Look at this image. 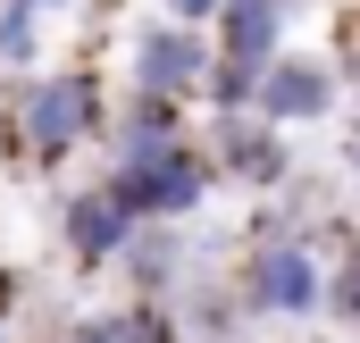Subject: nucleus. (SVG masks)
<instances>
[{
    "label": "nucleus",
    "mask_w": 360,
    "mask_h": 343,
    "mask_svg": "<svg viewBox=\"0 0 360 343\" xmlns=\"http://www.w3.org/2000/svg\"><path fill=\"white\" fill-rule=\"evenodd\" d=\"M126 235H134V209L117 201V193H76V209H68V243H76V259H101L126 252Z\"/></svg>",
    "instance_id": "6"
},
{
    "label": "nucleus",
    "mask_w": 360,
    "mask_h": 343,
    "mask_svg": "<svg viewBox=\"0 0 360 343\" xmlns=\"http://www.w3.org/2000/svg\"><path fill=\"white\" fill-rule=\"evenodd\" d=\"M17 126H25V143H34V151H68V143H84L92 126H101V84H92L84 67L42 76V84H25Z\"/></svg>",
    "instance_id": "2"
},
{
    "label": "nucleus",
    "mask_w": 360,
    "mask_h": 343,
    "mask_svg": "<svg viewBox=\"0 0 360 343\" xmlns=\"http://www.w3.org/2000/svg\"><path fill=\"white\" fill-rule=\"evenodd\" d=\"M327 302V268L302 252V243H269V252L252 259V310H319Z\"/></svg>",
    "instance_id": "4"
},
{
    "label": "nucleus",
    "mask_w": 360,
    "mask_h": 343,
    "mask_svg": "<svg viewBox=\"0 0 360 343\" xmlns=\"http://www.w3.org/2000/svg\"><path fill=\"white\" fill-rule=\"evenodd\" d=\"M260 67H269V59H235V51H218V67H210V109H218V117H243V109H252V101H260Z\"/></svg>",
    "instance_id": "7"
},
{
    "label": "nucleus",
    "mask_w": 360,
    "mask_h": 343,
    "mask_svg": "<svg viewBox=\"0 0 360 343\" xmlns=\"http://www.w3.org/2000/svg\"><path fill=\"white\" fill-rule=\"evenodd\" d=\"M210 67H218V42L201 34V25H184V17H160V25H143L134 34V84L143 92H201L210 84Z\"/></svg>",
    "instance_id": "1"
},
{
    "label": "nucleus",
    "mask_w": 360,
    "mask_h": 343,
    "mask_svg": "<svg viewBox=\"0 0 360 343\" xmlns=\"http://www.w3.org/2000/svg\"><path fill=\"white\" fill-rule=\"evenodd\" d=\"M252 109H260L269 126H310V117L335 109V67H327V59H269Z\"/></svg>",
    "instance_id": "3"
},
{
    "label": "nucleus",
    "mask_w": 360,
    "mask_h": 343,
    "mask_svg": "<svg viewBox=\"0 0 360 343\" xmlns=\"http://www.w3.org/2000/svg\"><path fill=\"white\" fill-rule=\"evenodd\" d=\"M285 17H293V0H226V8H218V51H235V59H276Z\"/></svg>",
    "instance_id": "5"
}]
</instances>
